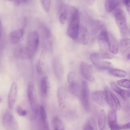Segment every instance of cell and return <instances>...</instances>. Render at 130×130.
Here are the masks:
<instances>
[{
  "label": "cell",
  "mask_w": 130,
  "mask_h": 130,
  "mask_svg": "<svg viewBox=\"0 0 130 130\" xmlns=\"http://www.w3.org/2000/svg\"><path fill=\"white\" fill-rule=\"evenodd\" d=\"M108 47L110 52L117 54L118 52L119 45L116 38L111 34H108Z\"/></svg>",
  "instance_id": "9a60e30c"
},
{
  "label": "cell",
  "mask_w": 130,
  "mask_h": 130,
  "mask_svg": "<svg viewBox=\"0 0 130 130\" xmlns=\"http://www.w3.org/2000/svg\"><path fill=\"white\" fill-rule=\"evenodd\" d=\"M24 33L23 29H18L11 32L9 35V38L11 42L16 44L23 37Z\"/></svg>",
  "instance_id": "ffe728a7"
},
{
  "label": "cell",
  "mask_w": 130,
  "mask_h": 130,
  "mask_svg": "<svg viewBox=\"0 0 130 130\" xmlns=\"http://www.w3.org/2000/svg\"><path fill=\"white\" fill-rule=\"evenodd\" d=\"M119 47L122 53L130 51V39L126 38L121 40L120 42Z\"/></svg>",
  "instance_id": "7402d4cb"
},
{
  "label": "cell",
  "mask_w": 130,
  "mask_h": 130,
  "mask_svg": "<svg viewBox=\"0 0 130 130\" xmlns=\"http://www.w3.org/2000/svg\"><path fill=\"white\" fill-rule=\"evenodd\" d=\"M127 59L130 60V52L128 53L127 54Z\"/></svg>",
  "instance_id": "60d3db41"
},
{
  "label": "cell",
  "mask_w": 130,
  "mask_h": 130,
  "mask_svg": "<svg viewBox=\"0 0 130 130\" xmlns=\"http://www.w3.org/2000/svg\"><path fill=\"white\" fill-rule=\"evenodd\" d=\"M28 98L30 105L33 111L36 114L38 113V109L36 101L34 83L30 82L28 84L27 88Z\"/></svg>",
  "instance_id": "52a82bcc"
},
{
  "label": "cell",
  "mask_w": 130,
  "mask_h": 130,
  "mask_svg": "<svg viewBox=\"0 0 130 130\" xmlns=\"http://www.w3.org/2000/svg\"><path fill=\"white\" fill-rule=\"evenodd\" d=\"M106 29L105 24L103 21L99 20H96L92 22L91 30L93 34H95L98 32L100 33L102 31Z\"/></svg>",
  "instance_id": "e0dca14e"
},
{
  "label": "cell",
  "mask_w": 130,
  "mask_h": 130,
  "mask_svg": "<svg viewBox=\"0 0 130 130\" xmlns=\"http://www.w3.org/2000/svg\"><path fill=\"white\" fill-rule=\"evenodd\" d=\"M68 83L69 84V89L71 93L76 96L79 97L81 85L80 86L76 77Z\"/></svg>",
  "instance_id": "d6986e66"
},
{
  "label": "cell",
  "mask_w": 130,
  "mask_h": 130,
  "mask_svg": "<svg viewBox=\"0 0 130 130\" xmlns=\"http://www.w3.org/2000/svg\"><path fill=\"white\" fill-rule=\"evenodd\" d=\"M14 54L16 58L22 59L29 58L32 56L26 46L17 47L14 50Z\"/></svg>",
  "instance_id": "7c38bea8"
},
{
  "label": "cell",
  "mask_w": 130,
  "mask_h": 130,
  "mask_svg": "<svg viewBox=\"0 0 130 130\" xmlns=\"http://www.w3.org/2000/svg\"><path fill=\"white\" fill-rule=\"evenodd\" d=\"M94 1L95 0H88V3L90 5L93 4L94 3Z\"/></svg>",
  "instance_id": "f35d334b"
},
{
  "label": "cell",
  "mask_w": 130,
  "mask_h": 130,
  "mask_svg": "<svg viewBox=\"0 0 130 130\" xmlns=\"http://www.w3.org/2000/svg\"><path fill=\"white\" fill-rule=\"evenodd\" d=\"M108 34L106 30H103L99 34L98 43L101 58L105 59H112L114 55L109 49Z\"/></svg>",
  "instance_id": "7a4b0ae2"
},
{
  "label": "cell",
  "mask_w": 130,
  "mask_h": 130,
  "mask_svg": "<svg viewBox=\"0 0 130 130\" xmlns=\"http://www.w3.org/2000/svg\"><path fill=\"white\" fill-rule=\"evenodd\" d=\"M64 88L62 87H59L57 91V96L59 106L63 109L66 106V94Z\"/></svg>",
  "instance_id": "ac0fdd59"
},
{
  "label": "cell",
  "mask_w": 130,
  "mask_h": 130,
  "mask_svg": "<svg viewBox=\"0 0 130 130\" xmlns=\"http://www.w3.org/2000/svg\"><path fill=\"white\" fill-rule=\"evenodd\" d=\"M110 85L113 90L118 94L124 100H127L130 96V92L128 91L122 89L118 87L113 82L110 83Z\"/></svg>",
  "instance_id": "2e32d148"
},
{
  "label": "cell",
  "mask_w": 130,
  "mask_h": 130,
  "mask_svg": "<svg viewBox=\"0 0 130 130\" xmlns=\"http://www.w3.org/2000/svg\"><path fill=\"white\" fill-rule=\"evenodd\" d=\"M55 63L57 66L54 68L55 75L58 79L60 80L62 79L63 75L62 68L58 61L56 60Z\"/></svg>",
  "instance_id": "f1b7e54d"
},
{
  "label": "cell",
  "mask_w": 130,
  "mask_h": 130,
  "mask_svg": "<svg viewBox=\"0 0 130 130\" xmlns=\"http://www.w3.org/2000/svg\"><path fill=\"white\" fill-rule=\"evenodd\" d=\"M89 39V33L87 28L84 26H80L76 39L82 44L86 45L88 43Z\"/></svg>",
  "instance_id": "4fadbf2b"
},
{
  "label": "cell",
  "mask_w": 130,
  "mask_h": 130,
  "mask_svg": "<svg viewBox=\"0 0 130 130\" xmlns=\"http://www.w3.org/2000/svg\"><path fill=\"white\" fill-rule=\"evenodd\" d=\"M123 2L130 17V0H123Z\"/></svg>",
  "instance_id": "e575fe53"
},
{
  "label": "cell",
  "mask_w": 130,
  "mask_h": 130,
  "mask_svg": "<svg viewBox=\"0 0 130 130\" xmlns=\"http://www.w3.org/2000/svg\"><path fill=\"white\" fill-rule=\"evenodd\" d=\"M48 79L47 76L43 77L41 80V92L44 95H46L48 90Z\"/></svg>",
  "instance_id": "f546056e"
},
{
  "label": "cell",
  "mask_w": 130,
  "mask_h": 130,
  "mask_svg": "<svg viewBox=\"0 0 130 130\" xmlns=\"http://www.w3.org/2000/svg\"><path fill=\"white\" fill-rule=\"evenodd\" d=\"M36 71L38 73L40 74L42 73V69L40 60L38 61L36 66Z\"/></svg>",
  "instance_id": "d590c367"
},
{
  "label": "cell",
  "mask_w": 130,
  "mask_h": 130,
  "mask_svg": "<svg viewBox=\"0 0 130 130\" xmlns=\"http://www.w3.org/2000/svg\"><path fill=\"white\" fill-rule=\"evenodd\" d=\"M106 114L105 111L102 110L100 112L98 120V125L100 129L104 128L105 124Z\"/></svg>",
  "instance_id": "484cf974"
},
{
  "label": "cell",
  "mask_w": 130,
  "mask_h": 130,
  "mask_svg": "<svg viewBox=\"0 0 130 130\" xmlns=\"http://www.w3.org/2000/svg\"><path fill=\"white\" fill-rule=\"evenodd\" d=\"M115 17L116 24L122 35L127 32L128 27L125 14L122 10L118 9L115 11Z\"/></svg>",
  "instance_id": "3957f363"
},
{
  "label": "cell",
  "mask_w": 130,
  "mask_h": 130,
  "mask_svg": "<svg viewBox=\"0 0 130 130\" xmlns=\"http://www.w3.org/2000/svg\"><path fill=\"white\" fill-rule=\"evenodd\" d=\"M109 73L114 76L120 78H123L126 75V72L123 70L111 68L108 70Z\"/></svg>",
  "instance_id": "4316f807"
},
{
  "label": "cell",
  "mask_w": 130,
  "mask_h": 130,
  "mask_svg": "<svg viewBox=\"0 0 130 130\" xmlns=\"http://www.w3.org/2000/svg\"><path fill=\"white\" fill-rule=\"evenodd\" d=\"M17 91V85L14 82L11 86L8 95V104L10 109L13 108L15 103Z\"/></svg>",
  "instance_id": "8fae6325"
},
{
  "label": "cell",
  "mask_w": 130,
  "mask_h": 130,
  "mask_svg": "<svg viewBox=\"0 0 130 130\" xmlns=\"http://www.w3.org/2000/svg\"><path fill=\"white\" fill-rule=\"evenodd\" d=\"M97 126L95 120L93 119H89L83 127L84 130L97 129Z\"/></svg>",
  "instance_id": "83f0119b"
},
{
  "label": "cell",
  "mask_w": 130,
  "mask_h": 130,
  "mask_svg": "<svg viewBox=\"0 0 130 130\" xmlns=\"http://www.w3.org/2000/svg\"><path fill=\"white\" fill-rule=\"evenodd\" d=\"M16 111L18 115L21 116H26L27 113V111L26 110L23 109L20 106H19L17 107Z\"/></svg>",
  "instance_id": "836d02e7"
},
{
  "label": "cell",
  "mask_w": 130,
  "mask_h": 130,
  "mask_svg": "<svg viewBox=\"0 0 130 130\" xmlns=\"http://www.w3.org/2000/svg\"><path fill=\"white\" fill-rule=\"evenodd\" d=\"M2 122L4 127L8 130H17L18 123L14 117L11 113H6L3 117Z\"/></svg>",
  "instance_id": "ba28073f"
},
{
  "label": "cell",
  "mask_w": 130,
  "mask_h": 130,
  "mask_svg": "<svg viewBox=\"0 0 130 130\" xmlns=\"http://www.w3.org/2000/svg\"><path fill=\"white\" fill-rule=\"evenodd\" d=\"M91 97L96 103L102 106H106L107 104L104 91L98 90L93 92Z\"/></svg>",
  "instance_id": "30bf717a"
},
{
  "label": "cell",
  "mask_w": 130,
  "mask_h": 130,
  "mask_svg": "<svg viewBox=\"0 0 130 130\" xmlns=\"http://www.w3.org/2000/svg\"><path fill=\"white\" fill-rule=\"evenodd\" d=\"M79 69L81 74L84 78L90 82L94 81L92 68L90 65L85 62H82Z\"/></svg>",
  "instance_id": "9c48e42d"
},
{
  "label": "cell",
  "mask_w": 130,
  "mask_h": 130,
  "mask_svg": "<svg viewBox=\"0 0 130 130\" xmlns=\"http://www.w3.org/2000/svg\"><path fill=\"white\" fill-rule=\"evenodd\" d=\"M117 84L120 86L127 88H130V80L126 79L118 80Z\"/></svg>",
  "instance_id": "4dcf8cb0"
},
{
  "label": "cell",
  "mask_w": 130,
  "mask_h": 130,
  "mask_svg": "<svg viewBox=\"0 0 130 130\" xmlns=\"http://www.w3.org/2000/svg\"><path fill=\"white\" fill-rule=\"evenodd\" d=\"M90 58L92 63L95 66L100 60L101 57L100 54L94 53L91 55Z\"/></svg>",
  "instance_id": "d6a6232c"
},
{
  "label": "cell",
  "mask_w": 130,
  "mask_h": 130,
  "mask_svg": "<svg viewBox=\"0 0 130 130\" xmlns=\"http://www.w3.org/2000/svg\"><path fill=\"white\" fill-rule=\"evenodd\" d=\"M20 0L22 2V0Z\"/></svg>",
  "instance_id": "b9f144b4"
},
{
  "label": "cell",
  "mask_w": 130,
  "mask_h": 130,
  "mask_svg": "<svg viewBox=\"0 0 130 130\" xmlns=\"http://www.w3.org/2000/svg\"><path fill=\"white\" fill-rule=\"evenodd\" d=\"M52 125L54 130L64 129V126L62 122L60 119L57 117H55L53 118Z\"/></svg>",
  "instance_id": "603a6c76"
},
{
  "label": "cell",
  "mask_w": 130,
  "mask_h": 130,
  "mask_svg": "<svg viewBox=\"0 0 130 130\" xmlns=\"http://www.w3.org/2000/svg\"><path fill=\"white\" fill-rule=\"evenodd\" d=\"M97 67L102 70H109L112 68L113 66L112 64L109 62L102 61L100 59L95 65Z\"/></svg>",
  "instance_id": "d4e9b609"
},
{
  "label": "cell",
  "mask_w": 130,
  "mask_h": 130,
  "mask_svg": "<svg viewBox=\"0 0 130 130\" xmlns=\"http://www.w3.org/2000/svg\"><path fill=\"white\" fill-rule=\"evenodd\" d=\"M3 29V28H2V25L1 23V22H0V33L1 34V32L2 31V29Z\"/></svg>",
  "instance_id": "ab89813d"
},
{
  "label": "cell",
  "mask_w": 130,
  "mask_h": 130,
  "mask_svg": "<svg viewBox=\"0 0 130 130\" xmlns=\"http://www.w3.org/2000/svg\"><path fill=\"white\" fill-rule=\"evenodd\" d=\"M41 119L43 124V127L45 129H49V127L47 122V115L45 110L43 106H41L40 109Z\"/></svg>",
  "instance_id": "cb8c5ba5"
},
{
  "label": "cell",
  "mask_w": 130,
  "mask_h": 130,
  "mask_svg": "<svg viewBox=\"0 0 130 130\" xmlns=\"http://www.w3.org/2000/svg\"><path fill=\"white\" fill-rule=\"evenodd\" d=\"M121 0H105V7L106 11H112L120 4Z\"/></svg>",
  "instance_id": "44dd1931"
},
{
  "label": "cell",
  "mask_w": 130,
  "mask_h": 130,
  "mask_svg": "<svg viewBox=\"0 0 130 130\" xmlns=\"http://www.w3.org/2000/svg\"><path fill=\"white\" fill-rule=\"evenodd\" d=\"M108 120L109 126L112 130H120V125L117 123L116 111L110 110L108 115Z\"/></svg>",
  "instance_id": "5bb4252c"
},
{
  "label": "cell",
  "mask_w": 130,
  "mask_h": 130,
  "mask_svg": "<svg viewBox=\"0 0 130 130\" xmlns=\"http://www.w3.org/2000/svg\"><path fill=\"white\" fill-rule=\"evenodd\" d=\"M44 32L46 37H48L50 35V33L49 30L46 27H44Z\"/></svg>",
  "instance_id": "74e56055"
},
{
  "label": "cell",
  "mask_w": 130,
  "mask_h": 130,
  "mask_svg": "<svg viewBox=\"0 0 130 130\" xmlns=\"http://www.w3.org/2000/svg\"><path fill=\"white\" fill-rule=\"evenodd\" d=\"M104 91L107 104L116 111L119 110L121 108L120 103L116 95L107 86L105 87Z\"/></svg>",
  "instance_id": "277c9868"
},
{
  "label": "cell",
  "mask_w": 130,
  "mask_h": 130,
  "mask_svg": "<svg viewBox=\"0 0 130 130\" xmlns=\"http://www.w3.org/2000/svg\"><path fill=\"white\" fill-rule=\"evenodd\" d=\"M79 97L85 110L87 111H89L90 109L89 91L87 84L84 81L82 82L81 84Z\"/></svg>",
  "instance_id": "8992f818"
},
{
  "label": "cell",
  "mask_w": 130,
  "mask_h": 130,
  "mask_svg": "<svg viewBox=\"0 0 130 130\" xmlns=\"http://www.w3.org/2000/svg\"><path fill=\"white\" fill-rule=\"evenodd\" d=\"M130 129V122L126 124L120 125V129Z\"/></svg>",
  "instance_id": "8d00e7d4"
},
{
  "label": "cell",
  "mask_w": 130,
  "mask_h": 130,
  "mask_svg": "<svg viewBox=\"0 0 130 130\" xmlns=\"http://www.w3.org/2000/svg\"><path fill=\"white\" fill-rule=\"evenodd\" d=\"M39 36L36 31L30 32L28 36L26 46L33 56L36 52L38 46Z\"/></svg>",
  "instance_id": "5b68a950"
},
{
  "label": "cell",
  "mask_w": 130,
  "mask_h": 130,
  "mask_svg": "<svg viewBox=\"0 0 130 130\" xmlns=\"http://www.w3.org/2000/svg\"><path fill=\"white\" fill-rule=\"evenodd\" d=\"M67 17L70 20V24L67 31V35L72 39H76L80 26V17L78 10L73 6H70L67 11Z\"/></svg>",
  "instance_id": "6da1fadb"
},
{
  "label": "cell",
  "mask_w": 130,
  "mask_h": 130,
  "mask_svg": "<svg viewBox=\"0 0 130 130\" xmlns=\"http://www.w3.org/2000/svg\"><path fill=\"white\" fill-rule=\"evenodd\" d=\"M42 6L44 10L46 12H48L50 10L51 0H41Z\"/></svg>",
  "instance_id": "1f68e13d"
}]
</instances>
